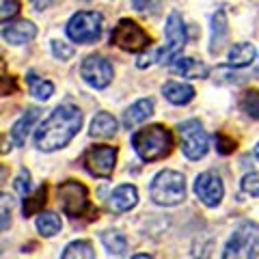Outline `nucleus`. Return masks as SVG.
<instances>
[{
  "instance_id": "obj_19",
  "label": "nucleus",
  "mask_w": 259,
  "mask_h": 259,
  "mask_svg": "<svg viewBox=\"0 0 259 259\" xmlns=\"http://www.w3.org/2000/svg\"><path fill=\"white\" fill-rule=\"evenodd\" d=\"M37 119H39V108H28L20 117V121L11 130V141L15 143V147H22V145L26 143V136H28L30 127H32V123H35Z\"/></svg>"
},
{
  "instance_id": "obj_16",
  "label": "nucleus",
  "mask_w": 259,
  "mask_h": 259,
  "mask_svg": "<svg viewBox=\"0 0 259 259\" xmlns=\"http://www.w3.org/2000/svg\"><path fill=\"white\" fill-rule=\"evenodd\" d=\"M227 32H229V22H227V13L223 9H218L212 15V41H209V52L218 54L221 48L225 46Z\"/></svg>"
},
{
  "instance_id": "obj_7",
  "label": "nucleus",
  "mask_w": 259,
  "mask_h": 259,
  "mask_svg": "<svg viewBox=\"0 0 259 259\" xmlns=\"http://www.w3.org/2000/svg\"><path fill=\"white\" fill-rule=\"evenodd\" d=\"M80 162H82L84 171L89 175L108 180L117 164V147H110V145H93V147H89L82 153Z\"/></svg>"
},
{
  "instance_id": "obj_8",
  "label": "nucleus",
  "mask_w": 259,
  "mask_h": 259,
  "mask_svg": "<svg viewBox=\"0 0 259 259\" xmlns=\"http://www.w3.org/2000/svg\"><path fill=\"white\" fill-rule=\"evenodd\" d=\"M102 35V15L95 11H78L67 22V37L74 44H93Z\"/></svg>"
},
{
  "instance_id": "obj_15",
  "label": "nucleus",
  "mask_w": 259,
  "mask_h": 259,
  "mask_svg": "<svg viewBox=\"0 0 259 259\" xmlns=\"http://www.w3.org/2000/svg\"><path fill=\"white\" fill-rule=\"evenodd\" d=\"M171 71L182 78H207V67L190 56H177L171 65Z\"/></svg>"
},
{
  "instance_id": "obj_32",
  "label": "nucleus",
  "mask_w": 259,
  "mask_h": 259,
  "mask_svg": "<svg viewBox=\"0 0 259 259\" xmlns=\"http://www.w3.org/2000/svg\"><path fill=\"white\" fill-rule=\"evenodd\" d=\"M242 190L250 197H259V173H248L242 180Z\"/></svg>"
},
{
  "instance_id": "obj_21",
  "label": "nucleus",
  "mask_w": 259,
  "mask_h": 259,
  "mask_svg": "<svg viewBox=\"0 0 259 259\" xmlns=\"http://www.w3.org/2000/svg\"><path fill=\"white\" fill-rule=\"evenodd\" d=\"M255 61V46L253 44H236L229 50V65L231 67H246Z\"/></svg>"
},
{
  "instance_id": "obj_12",
  "label": "nucleus",
  "mask_w": 259,
  "mask_h": 259,
  "mask_svg": "<svg viewBox=\"0 0 259 259\" xmlns=\"http://www.w3.org/2000/svg\"><path fill=\"white\" fill-rule=\"evenodd\" d=\"M194 194L203 201V205L207 207H216L218 203L223 201V194H225V186L221 182V177L212 171H205L197 175L194 180Z\"/></svg>"
},
{
  "instance_id": "obj_25",
  "label": "nucleus",
  "mask_w": 259,
  "mask_h": 259,
  "mask_svg": "<svg viewBox=\"0 0 259 259\" xmlns=\"http://www.w3.org/2000/svg\"><path fill=\"white\" fill-rule=\"evenodd\" d=\"M63 259H95V250L91 246V242L87 240H78L67 244V248L63 250Z\"/></svg>"
},
{
  "instance_id": "obj_13",
  "label": "nucleus",
  "mask_w": 259,
  "mask_h": 259,
  "mask_svg": "<svg viewBox=\"0 0 259 259\" xmlns=\"http://www.w3.org/2000/svg\"><path fill=\"white\" fill-rule=\"evenodd\" d=\"M136 203H139V190H136L132 184H123V186H119V188H115V192H112L108 199L110 209L117 214L130 212Z\"/></svg>"
},
{
  "instance_id": "obj_34",
  "label": "nucleus",
  "mask_w": 259,
  "mask_h": 259,
  "mask_svg": "<svg viewBox=\"0 0 259 259\" xmlns=\"http://www.w3.org/2000/svg\"><path fill=\"white\" fill-rule=\"evenodd\" d=\"M15 190H18L22 197H26L28 190H30V173L26 171V168H22L20 175L15 177Z\"/></svg>"
},
{
  "instance_id": "obj_26",
  "label": "nucleus",
  "mask_w": 259,
  "mask_h": 259,
  "mask_svg": "<svg viewBox=\"0 0 259 259\" xmlns=\"http://www.w3.org/2000/svg\"><path fill=\"white\" fill-rule=\"evenodd\" d=\"M28 84H30V93L37 97V100H50L52 97V93H54V84L52 82H48V80H39L35 74H28Z\"/></svg>"
},
{
  "instance_id": "obj_5",
  "label": "nucleus",
  "mask_w": 259,
  "mask_h": 259,
  "mask_svg": "<svg viewBox=\"0 0 259 259\" xmlns=\"http://www.w3.org/2000/svg\"><path fill=\"white\" fill-rule=\"evenodd\" d=\"M259 255V225L255 223H242L233 236L227 242V246L223 250L225 259L231 257H242V259H250Z\"/></svg>"
},
{
  "instance_id": "obj_22",
  "label": "nucleus",
  "mask_w": 259,
  "mask_h": 259,
  "mask_svg": "<svg viewBox=\"0 0 259 259\" xmlns=\"http://www.w3.org/2000/svg\"><path fill=\"white\" fill-rule=\"evenodd\" d=\"M48 203V186H39V188L30 194V197H24V205H22V212L24 218H28L32 214H39Z\"/></svg>"
},
{
  "instance_id": "obj_29",
  "label": "nucleus",
  "mask_w": 259,
  "mask_h": 259,
  "mask_svg": "<svg viewBox=\"0 0 259 259\" xmlns=\"http://www.w3.org/2000/svg\"><path fill=\"white\" fill-rule=\"evenodd\" d=\"M18 91V80H15L11 74H7L5 69V63L0 61V97L5 95H11Z\"/></svg>"
},
{
  "instance_id": "obj_9",
  "label": "nucleus",
  "mask_w": 259,
  "mask_h": 259,
  "mask_svg": "<svg viewBox=\"0 0 259 259\" xmlns=\"http://www.w3.org/2000/svg\"><path fill=\"white\" fill-rule=\"evenodd\" d=\"M177 134L182 139V151L188 160H201L207 153V134L197 119H188L177 125Z\"/></svg>"
},
{
  "instance_id": "obj_28",
  "label": "nucleus",
  "mask_w": 259,
  "mask_h": 259,
  "mask_svg": "<svg viewBox=\"0 0 259 259\" xmlns=\"http://www.w3.org/2000/svg\"><path fill=\"white\" fill-rule=\"evenodd\" d=\"M11 209H13V201L9 194L0 192V233L5 229H9L11 225Z\"/></svg>"
},
{
  "instance_id": "obj_4",
  "label": "nucleus",
  "mask_w": 259,
  "mask_h": 259,
  "mask_svg": "<svg viewBox=\"0 0 259 259\" xmlns=\"http://www.w3.org/2000/svg\"><path fill=\"white\" fill-rule=\"evenodd\" d=\"M149 197L153 203L171 207L186 199V180L177 171H160L149 186Z\"/></svg>"
},
{
  "instance_id": "obj_6",
  "label": "nucleus",
  "mask_w": 259,
  "mask_h": 259,
  "mask_svg": "<svg viewBox=\"0 0 259 259\" xmlns=\"http://www.w3.org/2000/svg\"><path fill=\"white\" fill-rule=\"evenodd\" d=\"M110 44L125 52H143L151 46V37L134 20H119L110 32Z\"/></svg>"
},
{
  "instance_id": "obj_33",
  "label": "nucleus",
  "mask_w": 259,
  "mask_h": 259,
  "mask_svg": "<svg viewBox=\"0 0 259 259\" xmlns=\"http://www.w3.org/2000/svg\"><path fill=\"white\" fill-rule=\"evenodd\" d=\"M52 54L61 61H69L71 56H74V48L63 44V41H52Z\"/></svg>"
},
{
  "instance_id": "obj_20",
  "label": "nucleus",
  "mask_w": 259,
  "mask_h": 259,
  "mask_svg": "<svg viewBox=\"0 0 259 259\" xmlns=\"http://www.w3.org/2000/svg\"><path fill=\"white\" fill-rule=\"evenodd\" d=\"M91 136L95 139H110L112 134L117 132V119L108 115V112H97L91 121Z\"/></svg>"
},
{
  "instance_id": "obj_27",
  "label": "nucleus",
  "mask_w": 259,
  "mask_h": 259,
  "mask_svg": "<svg viewBox=\"0 0 259 259\" xmlns=\"http://www.w3.org/2000/svg\"><path fill=\"white\" fill-rule=\"evenodd\" d=\"M240 108L242 112H246L250 119H257L259 121V91H244L242 93V100H240Z\"/></svg>"
},
{
  "instance_id": "obj_11",
  "label": "nucleus",
  "mask_w": 259,
  "mask_h": 259,
  "mask_svg": "<svg viewBox=\"0 0 259 259\" xmlns=\"http://www.w3.org/2000/svg\"><path fill=\"white\" fill-rule=\"evenodd\" d=\"M80 76L93 89H106L112 82V65L100 54L87 56L80 65Z\"/></svg>"
},
{
  "instance_id": "obj_35",
  "label": "nucleus",
  "mask_w": 259,
  "mask_h": 259,
  "mask_svg": "<svg viewBox=\"0 0 259 259\" xmlns=\"http://www.w3.org/2000/svg\"><path fill=\"white\" fill-rule=\"evenodd\" d=\"M32 3V7H35L37 11H44V9H48V7L52 5V0H30Z\"/></svg>"
},
{
  "instance_id": "obj_10",
  "label": "nucleus",
  "mask_w": 259,
  "mask_h": 259,
  "mask_svg": "<svg viewBox=\"0 0 259 259\" xmlns=\"http://www.w3.org/2000/svg\"><path fill=\"white\" fill-rule=\"evenodd\" d=\"M186 46V26H184V20L177 11H171L166 20V44L160 52H156V61L162 65H168L173 63L180 52L184 50Z\"/></svg>"
},
{
  "instance_id": "obj_24",
  "label": "nucleus",
  "mask_w": 259,
  "mask_h": 259,
  "mask_svg": "<svg viewBox=\"0 0 259 259\" xmlns=\"http://www.w3.org/2000/svg\"><path fill=\"white\" fill-rule=\"evenodd\" d=\"M61 227H63L61 218L56 216L54 212H41V214H39V218H37V231L41 233L44 238L56 236V233L61 231Z\"/></svg>"
},
{
  "instance_id": "obj_14",
  "label": "nucleus",
  "mask_w": 259,
  "mask_h": 259,
  "mask_svg": "<svg viewBox=\"0 0 259 259\" xmlns=\"http://www.w3.org/2000/svg\"><path fill=\"white\" fill-rule=\"evenodd\" d=\"M3 37L9 41L11 46H22V44H28L37 37V26L28 20H22V22H15L9 24L5 30H3Z\"/></svg>"
},
{
  "instance_id": "obj_2",
  "label": "nucleus",
  "mask_w": 259,
  "mask_h": 259,
  "mask_svg": "<svg viewBox=\"0 0 259 259\" xmlns=\"http://www.w3.org/2000/svg\"><path fill=\"white\" fill-rule=\"evenodd\" d=\"M132 147L145 162H156L171 153L173 134L164 125H147L132 136Z\"/></svg>"
},
{
  "instance_id": "obj_18",
  "label": "nucleus",
  "mask_w": 259,
  "mask_h": 259,
  "mask_svg": "<svg viewBox=\"0 0 259 259\" xmlns=\"http://www.w3.org/2000/svg\"><path fill=\"white\" fill-rule=\"evenodd\" d=\"M162 93H164L166 100L171 104H175V106H184V104L194 100V89L190 84L175 82V80H171V82H166L162 87Z\"/></svg>"
},
{
  "instance_id": "obj_30",
  "label": "nucleus",
  "mask_w": 259,
  "mask_h": 259,
  "mask_svg": "<svg viewBox=\"0 0 259 259\" xmlns=\"http://www.w3.org/2000/svg\"><path fill=\"white\" fill-rule=\"evenodd\" d=\"M20 0H0V22H7L20 13Z\"/></svg>"
},
{
  "instance_id": "obj_31",
  "label": "nucleus",
  "mask_w": 259,
  "mask_h": 259,
  "mask_svg": "<svg viewBox=\"0 0 259 259\" xmlns=\"http://www.w3.org/2000/svg\"><path fill=\"white\" fill-rule=\"evenodd\" d=\"M214 141H216V151L221 153V156H229V153L236 151V141L229 139V136L216 134V136H214Z\"/></svg>"
},
{
  "instance_id": "obj_36",
  "label": "nucleus",
  "mask_w": 259,
  "mask_h": 259,
  "mask_svg": "<svg viewBox=\"0 0 259 259\" xmlns=\"http://www.w3.org/2000/svg\"><path fill=\"white\" fill-rule=\"evenodd\" d=\"M255 158L259 160V143H257V147H255Z\"/></svg>"
},
{
  "instance_id": "obj_23",
  "label": "nucleus",
  "mask_w": 259,
  "mask_h": 259,
  "mask_svg": "<svg viewBox=\"0 0 259 259\" xmlns=\"http://www.w3.org/2000/svg\"><path fill=\"white\" fill-rule=\"evenodd\" d=\"M102 244L106 246L108 253L115 255V257L125 255V250H127V240L121 231H104L102 233Z\"/></svg>"
},
{
  "instance_id": "obj_3",
  "label": "nucleus",
  "mask_w": 259,
  "mask_h": 259,
  "mask_svg": "<svg viewBox=\"0 0 259 259\" xmlns=\"http://www.w3.org/2000/svg\"><path fill=\"white\" fill-rule=\"evenodd\" d=\"M59 201L63 212L71 218H84V221H95L97 207L89 201V190L84 184L76 180H67L59 186Z\"/></svg>"
},
{
  "instance_id": "obj_1",
  "label": "nucleus",
  "mask_w": 259,
  "mask_h": 259,
  "mask_svg": "<svg viewBox=\"0 0 259 259\" xmlns=\"http://www.w3.org/2000/svg\"><path fill=\"white\" fill-rule=\"evenodd\" d=\"M82 125V112L74 104H61L56 106L39 130L35 132V147L41 151L63 149Z\"/></svg>"
},
{
  "instance_id": "obj_17",
  "label": "nucleus",
  "mask_w": 259,
  "mask_h": 259,
  "mask_svg": "<svg viewBox=\"0 0 259 259\" xmlns=\"http://www.w3.org/2000/svg\"><path fill=\"white\" fill-rule=\"evenodd\" d=\"M151 115H153V102L151 100H139V102L132 104V106L125 110V115H123V127L132 130L134 125L143 123V121L149 119Z\"/></svg>"
}]
</instances>
